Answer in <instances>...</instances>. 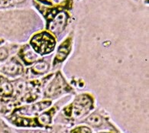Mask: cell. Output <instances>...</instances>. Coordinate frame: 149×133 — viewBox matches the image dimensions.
Listing matches in <instances>:
<instances>
[{
    "mask_svg": "<svg viewBox=\"0 0 149 133\" xmlns=\"http://www.w3.org/2000/svg\"><path fill=\"white\" fill-rule=\"evenodd\" d=\"M0 71L2 74L10 77L20 76L23 74L24 68L22 63L16 58H13L9 61L2 64L0 68Z\"/></svg>",
    "mask_w": 149,
    "mask_h": 133,
    "instance_id": "3",
    "label": "cell"
},
{
    "mask_svg": "<svg viewBox=\"0 0 149 133\" xmlns=\"http://www.w3.org/2000/svg\"><path fill=\"white\" fill-rule=\"evenodd\" d=\"M0 43H1V42H0Z\"/></svg>",
    "mask_w": 149,
    "mask_h": 133,
    "instance_id": "14",
    "label": "cell"
},
{
    "mask_svg": "<svg viewBox=\"0 0 149 133\" xmlns=\"http://www.w3.org/2000/svg\"><path fill=\"white\" fill-rule=\"evenodd\" d=\"M86 123L90 125H93V126L98 127L100 125H102V118L98 116V115L93 114L92 116H90L86 119Z\"/></svg>",
    "mask_w": 149,
    "mask_h": 133,
    "instance_id": "9",
    "label": "cell"
},
{
    "mask_svg": "<svg viewBox=\"0 0 149 133\" xmlns=\"http://www.w3.org/2000/svg\"><path fill=\"white\" fill-rule=\"evenodd\" d=\"M14 89L13 86L6 78L0 77V96L9 97L13 95Z\"/></svg>",
    "mask_w": 149,
    "mask_h": 133,
    "instance_id": "7",
    "label": "cell"
},
{
    "mask_svg": "<svg viewBox=\"0 0 149 133\" xmlns=\"http://www.w3.org/2000/svg\"><path fill=\"white\" fill-rule=\"evenodd\" d=\"M31 70L34 74H44L49 70V64L45 61H38L31 67Z\"/></svg>",
    "mask_w": 149,
    "mask_h": 133,
    "instance_id": "8",
    "label": "cell"
},
{
    "mask_svg": "<svg viewBox=\"0 0 149 133\" xmlns=\"http://www.w3.org/2000/svg\"><path fill=\"white\" fill-rule=\"evenodd\" d=\"M34 119H28V118H22L19 117L15 120V124L17 125H20V126H34L35 125L34 123H32V121Z\"/></svg>",
    "mask_w": 149,
    "mask_h": 133,
    "instance_id": "11",
    "label": "cell"
},
{
    "mask_svg": "<svg viewBox=\"0 0 149 133\" xmlns=\"http://www.w3.org/2000/svg\"><path fill=\"white\" fill-rule=\"evenodd\" d=\"M8 51L6 47H0V61H3L8 58Z\"/></svg>",
    "mask_w": 149,
    "mask_h": 133,
    "instance_id": "13",
    "label": "cell"
},
{
    "mask_svg": "<svg viewBox=\"0 0 149 133\" xmlns=\"http://www.w3.org/2000/svg\"><path fill=\"white\" fill-rule=\"evenodd\" d=\"M39 124L41 125H49L51 122V116L48 113H45L41 114L40 116L38 118Z\"/></svg>",
    "mask_w": 149,
    "mask_h": 133,
    "instance_id": "10",
    "label": "cell"
},
{
    "mask_svg": "<svg viewBox=\"0 0 149 133\" xmlns=\"http://www.w3.org/2000/svg\"><path fill=\"white\" fill-rule=\"evenodd\" d=\"M66 87H68V84L63 78L61 75V74H56L55 77L49 83L48 86L46 88L45 95L48 96H54L61 93Z\"/></svg>",
    "mask_w": 149,
    "mask_h": 133,
    "instance_id": "4",
    "label": "cell"
},
{
    "mask_svg": "<svg viewBox=\"0 0 149 133\" xmlns=\"http://www.w3.org/2000/svg\"><path fill=\"white\" fill-rule=\"evenodd\" d=\"M71 51V44H70V40H67L64 41L63 44L61 45L57 52L56 54L55 57L54 59V66L56 65L57 63H61L64 60L67 58L68 55H69L70 52Z\"/></svg>",
    "mask_w": 149,
    "mask_h": 133,
    "instance_id": "6",
    "label": "cell"
},
{
    "mask_svg": "<svg viewBox=\"0 0 149 133\" xmlns=\"http://www.w3.org/2000/svg\"><path fill=\"white\" fill-rule=\"evenodd\" d=\"M56 41L51 35L47 32L38 34L31 40L33 50L41 55H46L51 53L55 47Z\"/></svg>",
    "mask_w": 149,
    "mask_h": 133,
    "instance_id": "1",
    "label": "cell"
},
{
    "mask_svg": "<svg viewBox=\"0 0 149 133\" xmlns=\"http://www.w3.org/2000/svg\"><path fill=\"white\" fill-rule=\"evenodd\" d=\"M70 133H92V131L86 126H79L71 130Z\"/></svg>",
    "mask_w": 149,
    "mask_h": 133,
    "instance_id": "12",
    "label": "cell"
},
{
    "mask_svg": "<svg viewBox=\"0 0 149 133\" xmlns=\"http://www.w3.org/2000/svg\"><path fill=\"white\" fill-rule=\"evenodd\" d=\"M93 100L89 94H81L75 99L74 102L70 105L71 116L80 118L91 110Z\"/></svg>",
    "mask_w": 149,
    "mask_h": 133,
    "instance_id": "2",
    "label": "cell"
},
{
    "mask_svg": "<svg viewBox=\"0 0 149 133\" xmlns=\"http://www.w3.org/2000/svg\"><path fill=\"white\" fill-rule=\"evenodd\" d=\"M19 56L26 65L35 63L39 59L38 54L29 46H26L24 48H22L19 51Z\"/></svg>",
    "mask_w": 149,
    "mask_h": 133,
    "instance_id": "5",
    "label": "cell"
}]
</instances>
